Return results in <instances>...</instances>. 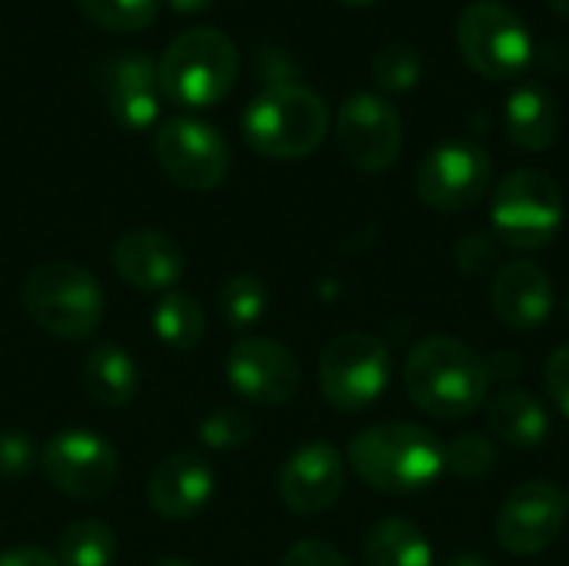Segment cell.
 I'll list each match as a JSON object with an SVG mask.
<instances>
[{
  "mask_svg": "<svg viewBox=\"0 0 569 566\" xmlns=\"http://www.w3.org/2000/svg\"><path fill=\"white\" fill-rule=\"evenodd\" d=\"M410 400L437 420H463L487 404L490 377L483 357L457 337L420 340L403 367Z\"/></svg>",
  "mask_w": 569,
  "mask_h": 566,
  "instance_id": "cell-1",
  "label": "cell"
},
{
  "mask_svg": "<svg viewBox=\"0 0 569 566\" xmlns=\"http://www.w3.org/2000/svg\"><path fill=\"white\" fill-rule=\"evenodd\" d=\"M350 467L363 484L383 494H413L447 470V444L417 424H377L353 437Z\"/></svg>",
  "mask_w": 569,
  "mask_h": 566,
  "instance_id": "cell-2",
  "label": "cell"
},
{
  "mask_svg": "<svg viewBox=\"0 0 569 566\" xmlns=\"http://www.w3.org/2000/svg\"><path fill=\"white\" fill-rule=\"evenodd\" d=\"M330 127L323 97L303 83H270L243 110V140L273 160H297L313 153Z\"/></svg>",
  "mask_w": 569,
  "mask_h": 566,
  "instance_id": "cell-3",
  "label": "cell"
},
{
  "mask_svg": "<svg viewBox=\"0 0 569 566\" xmlns=\"http://www.w3.org/2000/svg\"><path fill=\"white\" fill-rule=\"evenodd\" d=\"M240 73L237 43L217 27H190L177 33L160 63V93L177 107H213L220 103Z\"/></svg>",
  "mask_w": 569,
  "mask_h": 566,
  "instance_id": "cell-4",
  "label": "cell"
},
{
  "mask_svg": "<svg viewBox=\"0 0 569 566\" xmlns=\"http://www.w3.org/2000/svg\"><path fill=\"white\" fill-rule=\"evenodd\" d=\"M27 317L50 337L80 340L103 320V290L77 264H40L20 290Z\"/></svg>",
  "mask_w": 569,
  "mask_h": 566,
  "instance_id": "cell-5",
  "label": "cell"
},
{
  "mask_svg": "<svg viewBox=\"0 0 569 566\" xmlns=\"http://www.w3.org/2000/svg\"><path fill=\"white\" fill-rule=\"evenodd\" d=\"M493 234L513 250L547 247L563 224V190L540 167L510 170L493 190Z\"/></svg>",
  "mask_w": 569,
  "mask_h": 566,
  "instance_id": "cell-6",
  "label": "cell"
},
{
  "mask_svg": "<svg viewBox=\"0 0 569 566\" xmlns=\"http://www.w3.org/2000/svg\"><path fill=\"white\" fill-rule=\"evenodd\" d=\"M460 57L483 80H513L533 60V37L523 17L500 0H477L457 23Z\"/></svg>",
  "mask_w": 569,
  "mask_h": 566,
  "instance_id": "cell-7",
  "label": "cell"
},
{
  "mask_svg": "<svg viewBox=\"0 0 569 566\" xmlns=\"http://www.w3.org/2000/svg\"><path fill=\"white\" fill-rule=\"evenodd\" d=\"M390 384L387 344L373 334H340L320 357V390L333 410L360 414L373 407Z\"/></svg>",
  "mask_w": 569,
  "mask_h": 566,
  "instance_id": "cell-8",
  "label": "cell"
},
{
  "mask_svg": "<svg viewBox=\"0 0 569 566\" xmlns=\"http://www.w3.org/2000/svg\"><path fill=\"white\" fill-rule=\"evenodd\" d=\"M153 153L163 173L187 190H213L230 170V143L197 117L163 120L153 133Z\"/></svg>",
  "mask_w": 569,
  "mask_h": 566,
  "instance_id": "cell-9",
  "label": "cell"
},
{
  "mask_svg": "<svg viewBox=\"0 0 569 566\" xmlns=\"http://www.w3.org/2000/svg\"><path fill=\"white\" fill-rule=\"evenodd\" d=\"M490 153L473 140H447L417 167V197L440 214H463L490 190Z\"/></svg>",
  "mask_w": 569,
  "mask_h": 566,
  "instance_id": "cell-10",
  "label": "cell"
},
{
  "mask_svg": "<svg viewBox=\"0 0 569 566\" xmlns=\"http://www.w3.org/2000/svg\"><path fill=\"white\" fill-rule=\"evenodd\" d=\"M43 477L73 500H100L120 477L117 450L93 430H60L40 450Z\"/></svg>",
  "mask_w": 569,
  "mask_h": 566,
  "instance_id": "cell-11",
  "label": "cell"
},
{
  "mask_svg": "<svg viewBox=\"0 0 569 566\" xmlns=\"http://www.w3.org/2000/svg\"><path fill=\"white\" fill-rule=\"evenodd\" d=\"M333 133L343 157L367 173H380L393 167L403 150L400 113L387 97L373 90H357L340 103Z\"/></svg>",
  "mask_w": 569,
  "mask_h": 566,
  "instance_id": "cell-12",
  "label": "cell"
},
{
  "mask_svg": "<svg viewBox=\"0 0 569 566\" xmlns=\"http://www.w3.org/2000/svg\"><path fill=\"white\" fill-rule=\"evenodd\" d=\"M567 494L550 480L517 487L497 514V540L513 557H533L557 544L567 524Z\"/></svg>",
  "mask_w": 569,
  "mask_h": 566,
  "instance_id": "cell-13",
  "label": "cell"
},
{
  "mask_svg": "<svg viewBox=\"0 0 569 566\" xmlns=\"http://www.w3.org/2000/svg\"><path fill=\"white\" fill-rule=\"evenodd\" d=\"M227 380L247 404L280 407L300 390V364L277 340L243 337L227 354Z\"/></svg>",
  "mask_w": 569,
  "mask_h": 566,
  "instance_id": "cell-14",
  "label": "cell"
},
{
  "mask_svg": "<svg viewBox=\"0 0 569 566\" xmlns=\"http://www.w3.org/2000/svg\"><path fill=\"white\" fill-rule=\"evenodd\" d=\"M343 494V457L330 444H307L280 470V500L297 517L330 510Z\"/></svg>",
  "mask_w": 569,
  "mask_h": 566,
  "instance_id": "cell-15",
  "label": "cell"
},
{
  "mask_svg": "<svg viewBox=\"0 0 569 566\" xmlns=\"http://www.w3.org/2000/svg\"><path fill=\"white\" fill-rule=\"evenodd\" d=\"M103 100L110 117L127 130H147L160 117V80L157 63L140 53L127 50L107 60L103 67Z\"/></svg>",
  "mask_w": 569,
  "mask_h": 566,
  "instance_id": "cell-16",
  "label": "cell"
},
{
  "mask_svg": "<svg viewBox=\"0 0 569 566\" xmlns=\"http://www.w3.org/2000/svg\"><path fill=\"white\" fill-rule=\"evenodd\" d=\"M213 490L217 474L200 454H170L147 480V500L163 520L197 517L213 500Z\"/></svg>",
  "mask_w": 569,
  "mask_h": 566,
  "instance_id": "cell-17",
  "label": "cell"
},
{
  "mask_svg": "<svg viewBox=\"0 0 569 566\" xmlns=\"http://www.w3.org/2000/svg\"><path fill=\"white\" fill-rule=\"evenodd\" d=\"M183 250L163 230H130L113 244V270L137 290H170L183 277Z\"/></svg>",
  "mask_w": 569,
  "mask_h": 566,
  "instance_id": "cell-18",
  "label": "cell"
},
{
  "mask_svg": "<svg viewBox=\"0 0 569 566\" xmlns=\"http://www.w3.org/2000/svg\"><path fill=\"white\" fill-rule=\"evenodd\" d=\"M490 304L510 330H537L553 314V284L540 264L513 260L503 270H497Z\"/></svg>",
  "mask_w": 569,
  "mask_h": 566,
  "instance_id": "cell-19",
  "label": "cell"
},
{
  "mask_svg": "<svg viewBox=\"0 0 569 566\" xmlns=\"http://www.w3.org/2000/svg\"><path fill=\"white\" fill-rule=\"evenodd\" d=\"M503 123L510 140L520 150L540 153L547 147H553L557 133H560V107L553 100V93L540 83H523L507 97L503 107Z\"/></svg>",
  "mask_w": 569,
  "mask_h": 566,
  "instance_id": "cell-20",
  "label": "cell"
},
{
  "mask_svg": "<svg viewBox=\"0 0 569 566\" xmlns=\"http://www.w3.org/2000/svg\"><path fill=\"white\" fill-rule=\"evenodd\" d=\"M487 427L497 440L517 450H537L550 440V414L547 407L527 390H503L487 400Z\"/></svg>",
  "mask_w": 569,
  "mask_h": 566,
  "instance_id": "cell-21",
  "label": "cell"
},
{
  "mask_svg": "<svg viewBox=\"0 0 569 566\" xmlns=\"http://www.w3.org/2000/svg\"><path fill=\"white\" fill-rule=\"evenodd\" d=\"M80 384L87 390V397L100 407H127L137 394V360L117 347V344H97L87 357H83V370H80Z\"/></svg>",
  "mask_w": 569,
  "mask_h": 566,
  "instance_id": "cell-22",
  "label": "cell"
},
{
  "mask_svg": "<svg viewBox=\"0 0 569 566\" xmlns=\"http://www.w3.org/2000/svg\"><path fill=\"white\" fill-rule=\"evenodd\" d=\"M367 566H433V550L423 530L403 517L380 520L363 544Z\"/></svg>",
  "mask_w": 569,
  "mask_h": 566,
  "instance_id": "cell-23",
  "label": "cell"
},
{
  "mask_svg": "<svg viewBox=\"0 0 569 566\" xmlns=\"http://www.w3.org/2000/svg\"><path fill=\"white\" fill-rule=\"evenodd\" d=\"M150 320H153L157 340L167 344L177 354L193 350L203 340V330H207V314H203L200 300L190 297V294H180V290L163 294L153 304V317Z\"/></svg>",
  "mask_w": 569,
  "mask_h": 566,
  "instance_id": "cell-24",
  "label": "cell"
},
{
  "mask_svg": "<svg viewBox=\"0 0 569 566\" xmlns=\"http://www.w3.org/2000/svg\"><path fill=\"white\" fill-rule=\"evenodd\" d=\"M117 557V537L103 520H73L57 540L60 566H110Z\"/></svg>",
  "mask_w": 569,
  "mask_h": 566,
  "instance_id": "cell-25",
  "label": "cell"
},
{
  "mask_svg": "<svg viewBox=\"0 0 569 566\" xmlns=\"http://www.w3.org/2000/svg\"><path fill=\"white\" fill-rule=\"evenodd\" d=\"M270 307V290L257 274H233L220 287V317L233 330H250L263 320Z\"/></svg>",
  "mask_w": 569,
  "mask_h": 566,
  "instance_id": "cell-26",
  "label": "cell"
},
{
  "mask_svg": "<svg viewBox=\"0 0 569 566\" xmlns=\"http://www.w3.org/2000/svg\"><path fill=\"white\" fill-rule=\"evenodd\" d=\"M80 13L110 30V33H137L157 20L160 0H77Z\"/></svg>",
  "mask_w": 569,
  "mask_h": 566,
  "instance_id": "cell-27",
  "label": "cell"
},
{
  "mask_svg": "<svg viewBox=\"0 0 569 566\" xmlns=\"http://www.w3.org/2000/svg\"><path fill=\"white\" fill-rule=\"evenodd\" d=\"M420 70H423L420 50L413 43H403V40H393V43L380 47L377 57H373V80H377V87L393 90V93H403V90L417 87Z\"/></svg>",
  "mask_w": 569,
  "mask_h": 566,
  "instance_id": "cell-28",
  "label": "cell"
},
{
  "mask_svg": "<svg viewBox=\"0 0 569 566\" xmlns=\"http://www.w3.org/2000/svg\"><path fill=\"white\" fill-rule=\"evenodd\" d=\"M497 467V450L487 437L467 434L447 444V470L460 480H483Z\"/></svg>",
  "mask_w": 569,
  "mask_h": 566,
  "instance_id": "cell-29",
  "label": "cell"
},
{
  "mask_svg": "<svg viewBox=\"0 0 569 566\" xmlns=\"http://www.w3.org/2000/svg\"><path fill=\"white\" fill-rule=\"evenodd\" d=\"M250 437H253V420L237 407L213 410L200 424V440L213 450H237V447L250 444Z\"/></svg>",
  "mask_w": 569,
  "mask_h": 566,
  "instance_id": "cell-30",
  "label": "cell"
},
{
  "mask_svg": "<svg viewBox=\"0 0 569 566\" xmlns=\"http://www.w3.org/2000/svg\"><path fill=\"white\" fill-rule=\"evenodd\" d=\"M40 464V450L33 447V440L27 434H0V477L17 484L23 477L33 474V467Z\"/></svg>",
  "mask_w": 569,
  "mask_h": 566,
  "instance_id": "cell-31",
  "label": "cell"
},
{
  "mask_svg": "<svg viewBox=\"0 0 569 566\" xmlns=\"http://www.w3.org/2000/svg\"><path fill=\"white\" fill-rule=\"evenodd\" d=\"M283 566H350L347 557L327 540H300L287 550Z\"/></svg>",
  "mask_w": 569,
  "mask_h": 566,
  "instance_id": "cell-32",
  "label": "cell"
},
{
  "mask_svg": "<svg viewBox=\"0 0 569 566\" xmlns=\"http://www.w3.org/2000/svg\"><path fill=\"white\" fill-rule=\"evenodd\" d=\"M547 394L553 407L569 420V344L553 350V357L547 360Z\"/></svg>",
  "mask_w": 569,
  "mask_h": 566,
  "instance_id": "cell-33",
  "label": "cell"
},
{
  "mask_svg": "<svg viewBox=\"0 0 569 566\" xmlns=\"http://www.w3.org/2000/svg\"><path fill=\"white\" fill-rule=\"evenodd\" d=\"M457 260H460L463 274H480V270H487L497 260V240L487 237V234L463 237L460 250H457Z\"/></svg>",
  "mask_w": 569,
  "mask_h": 566,
  "instance_id": "cell-34",
  "label": "cell"
},
{
  "mask_svg": "<svg viewBox=\"0 0 569 566\" xmlns=\"http://www.w3.org/2000/svg\"><path fill=\"white\" fill-rule=\"evenodd\" d=\"M0 566H60L57 557H50L40 547H10L0 554Z\"/></svg>",
  "mask_w": 569,
  "mask_h": 566,
  "instance_id": "cell-35",
  "label": "cell"
},
{
  "mask_svg": "<svg viewBox=\"0 0 569 566\" xmlns=\"http://www.w3.org/2000/svg\"><path fill=\"white\" fill-rule=\"evenodd\" d=\"M483 364H487L490 384H493V380H510V377L520 370V360H517L513 354H493V360H483Z\"/></svg>",
  "mask_w": 569,
  "mask_h": 566,
  "instance_id": "cell-36",
  "label": "cell"
},
{
  "mask_svg": "<svg viewBox=\"0 0 569 566\" xmlns=\"http://www.w3.org/2000/svg\"><path fill=\"white\" fill-rule=\"evenodd\" d=\"M177 13H193V10H203V7H210L213 0H167Z\"/></svg>",
  "mask_w": 569,
  "mask_h": 566,
  "instance_id": "cell-37",
  "label": "cell"
},
{
  "mask_svg": "<svg viewBox=\"0 0 569 566\" xmlns=\"http://www.w3.org/2000/svg\"><path fill=\"white\" fill-rule=\"evenodd\" d=\"M443 566H490L483 557H473V554H460V557H450Z\"/></svg>",
  "mask_w": 569,
  "mask_h": 566,
  "instance_id": "cell-38",
  "label": "cell"
},
{
  "mask_svg": "<svg viewBox=\"0 0 569 566\" xmlns=\"http://www.w3.org/2000/svg\"><path fill=\"white\" fill-rule=\"evenodd\" d=\"M547 7L557 13V17H563V20H569V0H547Z\"/></svg>",
  "mask_w": 569,
  "mask_h": 566,
  "instance_id": "cell-39",
  "label": "cell"
},
{
  "mask_svg": "<svg viewBox=\"0 0 569 566\" xmlns=\"http://www.w3.org/2000/svg\"><path fill=\"white\" fill-rule=\"evenodd\" d=\"M153 566H197V564H190V560H183V557H163V560H157Z\"/></svg>",
  "mask_w": 569,
  "mask_h": 566,
  "instance_id": "cell-40",
  "label": "cell"
},
{
  "mask_svg": "<svg viewBox=\"0 0 569 566\" xmlns=\"http://www.w3.org/2000/svg\"><path fill=\"white\" fill-rule=\"evenodd\" d=\"M340 3H347V7H370V3H377V0H340Z\"/></svg>",
  "mask_w": 569,
  "mask_h": 566,
  "instance_id": "cell-41",
  "label": "cell"
},
{
  "mask_svg": "<svg viewBox=\"0 0 569 566\" xmlns=\"http://www.w3.org/2000/svg\"><path fill=\"white\" fill-rule=\"evenodd\" d=\"M567 504H569V494H567Z\"/></svg>",
  "mask_w": 569,
  "mask_h": 566,
  "instance_id": "cell-42",
  "label": "cell"
},
{
  "mask_svg": "<svg viewBox=\"0 0 569 566\" xmlns=\"http://www.w3.org/2000/svg\"><path fill=\"white\" fill-rule=\"evenodd\" d=\"M567 310H569V304H567Z\"/></svg>",
  "mask_w": 569,
  "mask_h": 566,
  "instance_id": "cell-43",
  "label": "cell"
}]
</instances>
